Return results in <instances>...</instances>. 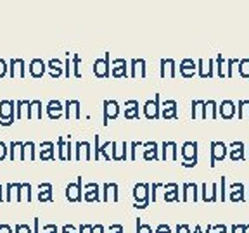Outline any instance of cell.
Returning a JSON list of instances; mask_svg holds the SVG:
<instances>
[{
    "instance_id": "2",
    "label": "cell",
    "mask_w": 249,
    "mask_h": 233,
    "mask_svg": "<svg viewBox=\"0 0 249 233\" xmlns=\"http://www.w3.org/2000/svg\"><path fill=\"white\" fill-rule=\"evenodd\" d=\"M182 157L185 159V163H182L183 167H194L197 166V142H185L182 145Z\"/></svg>"
},
{
    "instance_id": "28",
    "label": "cell",
    "mask_w": 249,
    "mask_h": 233,
    "mask_svg": "<svg viewBox=\"0 0 249 233\" xmlns=\"http://www.w3.org/2000/svg\"><path fill=\"white\" fill-rule=\"evenodd\" d=\"M211 228L216 230V232H214V233H229V232H227V226L223 225V223H222V225H213V226H211Z\"/></svg>"
},
{
    "instance_id": "9",
    "label": "cell",
    "mask_w": 249,
    "mask_h": 233,
    "mask_svg": "<svg viewBox=\"0 0 249 233\" xmlns=\"http://www.w3.org/2000/svg\"><path fill=\"white\" fill-rule=\"evenodd\" d=\"M218 114H220L223 119H232V117L235 116V102L230 100V99L222 100V104L218 105Z\"/></svg>"
},
{
    "instance_id": "30",
    "label": "cell",
    "mask_w": 249,
    "mask_h": 233,
    "mask_svg": "<svg viewBox=\"0 0 249 233\" xmlns=\"http://www.w3.org/2000/svg\"><path fill=\"white\" fill-rule=\"evenodd\" d=\"M225 200V176H222V202Z\"/></svg>"
},
{
    "instance_id": "12",
    "label": "cell",
    "mask_w": 249,
    "mask_h": 233,
    "mask_svg": "<svg viewBox=\"0 0 249 233\" xmlns=\"http://www.w3.org/2000/svg\"><path fill=\"white\" fill-rule=\"evenodd\" d=\"M161 117L164 119H177V100H166L161 107Z\"/></svg>"
},
{
    "instance_id": "17",
    "label": "cell",
    "mask_w": 249,
    "mask_h": 233,
    "mask_svg": "<svg viewBox=\"0 0 249 233\" xmlns=\"http://www.w3.org/2000/svg\"><path fill=\"white\" fill-rule=\"evenodd\" d=\"M249 117V100L248 99H241L237 102V119H244Z\"/></svg>"
},
{
    "instance_id": "32",
    "label": "cell",
    "mask_w": 249,
    "mask_h": 233,
    "mask_svg": "<svg viewBox=\"0 0 249 233\" xmlns=\"http://www.w3.org/2000/svg\"><path fill=\"white\" fill-rule=\"evenodd\" d=\"M68 155H66V159H70L71 161V142H68Z\"/></svg>"
},
{
    "instance_id": "29",
    "label": "cell",
    "mask_w": 249,
    "mask_h": 233,
    "mask_svg": "<svg viewBox=\"0 0 249 233\" xmlns=\"http://www.w3.org/2000/svg\"><path fill=\"white\" fill-rule=\"evenodd\" d=\"M111 233H123V226H121V225H113V226H111Z\"/></svg>"
},
{
    "instance_id": "14",
    "label": "cell",
    "mask_w": 249,
    "mask_h": 233,
    "mask_svg": "<svg viewBox=\"0 0 249 233\" xmlns=\"http://www.w3.org/2000/svg\"><path fill=\"white\" fill-rule=\"evenodd\" d=\"M113 71H111V74H113L114 78H126L128 76V73H126V61L124 59H114L113 61Z\"/></svg>"
},
{
    "instance_id": "33",
    "label": "cell",
    "mask_w": 249,
    "mask_h": 233,
    "mask_svg": "<svg viewBox=\"0 0 249 233\" xmlns=\"http://www.w3.org/2000/svg\"><path fill=\"white\" fill-rule=\"evenodd\" d=\"M239 230L241 233H248V225H239Z\"/></svg>"
},
{
    "instance_id": "27",
    "label": "cell",
    "mask_w": 249,
    "mask_h": 233,
    "mask_svg": "<svg viewBox=\"0 0 249 233\" xmlns=\"http://www.w3.org/2000/svg\"><path fill=\"white\" fill-rule=\"evenodd\" d=\"M80 61H82V59H80V55H74V57H73V62H74V76H76V78L82 76V74H80V71H78V64H80Z\"/></svg>"
},
{
    "instance_id": "21",
    "label": "cell",
    "mask_w": 249,
    "mask_h": 233,
    "mask_svg": "<svg viewBox=\"0 0 249 233\" xmlns=\"http://www.w3.org/2000/svg\"><path fill=\"white\" fill-rule=\"evenodd\" d=\"M147 144L151 145L152 149H145V152H144V159H145V161L160 159V157H158V144H156V142H147Z\"/></svg>"
},
{
    "instance_id": "6",
    "label": "cell",
    "mask_w": 249,
    "mask_h": 233,
    "mask_svg": "<svg viewBox=\"0 0 249 233\" xmlns=\"http://www.w3.org/2000/svg\"><path fill=\"white\" fill-rule=\"evenodd\" d=\"M232 163H239V161H244L246 159V149H244V142L237 140V142H232L229 147V154Z\"/></svg>"
},
{
    "instance_id": "1",
    "label": "cell",
    "mask_w": 249,
    "mask_h": 233,
    "mask_svg": "<svg viewBox=\"0 0 249 233\" xmlns=\"http://www.w3.org/2000/svg\"><path fill=\"white\" fill-rule=\"evenodd\" d=\"M151 185L149 183H137L135 186H133V197H135V202L137 204H133V207H137V209H145V207L151 204Z\"/></svg>"
},
{
    "instance_id": "15",
    "label": "cell",
    "mask_w": 249,
    "mask_h": 233,
    "mask_svg": "<svg viewBox=\"0 0 249 233\" xmlns=\"http://www.w3.org/2000/svg\"><path fill=\"white\" fill-rule=\"evenodd\" d=\"M124 105H126V109H124V117H126V119H139V102L128 100Z\"/></svg>"
},
{
    "instance_id": "18",
    "label": "cell",
    "mask_w": 249,
    "mask_h": 233,
    "mask_svg": "<svg viewBox=\"0 0 249 233\" xmlns=\"http://www.w3.org/2000/svg\"><path fill=\"white\" fill-rule=\"evenodd\" d=\"M40 188H45V190L38 194V200L40 202L52 200V185H51V183H40Z\"/></svg>"
},
{
    "instance_id": "16",
    "label": "cell",
    "mask_w": 249,
    "mask_h": 233,
    "mask_svg": "<svg viewBox=\"0 0 249 233\" xmlns=\"http://www.w3.org/2000/svg\"><path fill=\"white\" fill-rule=\"evenodd\" d=\"M99 138H101V135H95V150H93V157H95V161H99V155H104V159L106 161H111V155L107 154V152H106V149L109 147V145H111V142H107V144H104L101 147V145H99Z\"/></svg>"
},
{
    "instance_id": "22",
    "label": "cell",
    "mask_w": 249,
    "mask_h": 233,
    "mask_svg": "<svg viewBox=\"0 0 249 233\" xmlns=\"http://www.w3.org/2000/svg\"><path fill=\"white\" fill-rule=\"evenodd\" d=\"M137 233H152V228L149 225H144L140 217H137Z\"/></svg>"
},
{
    "instance_id": "34",
    "label": "cell",
    "mask_w": 249,
    "mask_h": 233,
    "mask_svg": "<svg viewBox=\"0 0 249 233\" xmlns=\"http://www.w3.org/2000/svg\"><path fill=\"white\" fill-rule=\"evenodd\" d=\"M239 232V225H232V228H230V233H237Z\"/></svg>"
},
{
    "instance_id": "8",
    "label": "cell",
    "mask_w": 249,
    "mask_h": 233,
    "mask_svg": "<svg viewBox=\"0 0 249 233\" xmlns=\"http://www.w3.org/2000/svg\"><path fill=\"white\" fill-rule=\"evenodd\" d=\"M229 200L233 202V204H239V202H244L246 200V190H244V183L237 182L233 183L230 186V192H229Z\"/></svg>"
},
{
    "instance_id": "20",
    "label": "cell",
    "mask_w": 249,
    "mask_h": 233,
    "mask_svg": "<svg viewBox=\"0 0 249 233\" xmlns=\"http://www.w3.org/2000/svg\"><path fill=\"white\" fill-rule=\"evenodd\" d=\"M237 64H239V66H237L239 74H241V76L244 78V80H249V57L239 59Z\"/></svg>"
},
{
    "instance_id": "3",
    "label": "cell",
    "mask_w": 249,
    "mask_h": 233,
    "mask_svg": "<svg viewBox=\"0 0 249 233\" xmlns=\"http://www.w3.org/2000/svg\"><path fill=\"white\" fill-rule=\"evenodd\" d=\"M210 152H211V161H210V166L214 167L216 166L218 161H223L229 154V147H227L223 142H218V140H213L210 145Z\"/></svg>"
},
{
    "instance_id": "31",
    "label": "cell",
    "mask_w": 249,
    "mask_h": 233,
    "mask_svg": "<svg viewBox=\"0 0 249 233\" xmlns=\"http://www.w3.org/2000/svg\"><path fill=\"white\" fill-rule=\"evenodd\" d=\"M158 186H163V183H154L152 185V188H158ZM156 200V190H152V202Z\"/></svg>"
},
{
    "instance_id": "38",
    "label": "cell",
    "mask_w": 249,
    "mask_h": 233,
    "mask_svg": "<svg viewBox=\"0 0 249 233\" xmlns=\"http://www.w3.org/2000/svg\"><path fill=\"white\" fill-rule=\"evenodd\" d=\"M248 199H249V195H248Z\"/></svg>"
},
{
    "instance_id": "4",
    "label": "cell",
    "mask_w": 249,
    "mask_h": 233,
    "mask_svg": "<svg viewBox=\"0 0 249 233\" xmlns=\"http://www.w3.org/2000/svg\"><path fill=\"white\" fill-rule=\"evenodd\" d=\"M160 99L161 95L160 93H156L154 95V100H147L144 104V116L147 119H160L161 117V107H160Z\"/></svg>"
},
{
    "instance_id": "36",
    "label": "cell",
    "mask_w": 249,
    "mask_h": 233,
    "mask_svg": "<svg viewBox=\"0 0 249 233\" xmlns=\"http://www.w3.org/2000/svg\"><path fill=\"white\" fill-rule=\"evenodd\" d=\"M55 232H57V228H55V230H54V232H52V233H55Z\"/></svg>"
},
{
    "instance_id": "5",
    "label": "cell",
    "mask_w": 249,
    "mask_h": 233,
    "mask_svg": "<svg viewBox=\"0 0 249 233\" xmlns=\"http://www.w3.org/2000/svg\"><path fill=\"white\" fill-rule=\"evenodd\" d=\"M111 62H109V52H106L104 59H97L93 62V73L97 78H109L111 76Z\"/></svg>"
},
{
    "instance_id": "7",
    "label": "cell",
    "mask_w": 249,
    "mask_h": 233,
    "mask_svg": "<svg viewBox=\"0 0 249 233\" xmlns=\"http://www.w3.org/2000/svg\"><path fill=\"white\" fill-rule=\"evenodd\" d=\"M66 197L70 199V202H82L83 194H82V176H78L76 183H70L66 188Z\"/></svg>"
},
{
    "instance_id": "13",
    "label": "cell",
    "mask_w": 249,
    "mask_h": 233,
    "mask_svg": "<svg viewBox=\"0 0 249 233\" xmlns=\"http://www.w3.org/2000/svg\"><path fill=\"white\" fill-rule=\"evenodd\" d=\"M164 186V202H178V185L177 183H166Z\"/></svg>"
},
{
    "instance_id": "35",
    "label": "cell",
    "mask_w": 249,
    "mask_h": 233,
    "mask_svg": "<svg viewBox=\"0 0 249 233\" xmlns=\"http://www.w3.org/2000/svg\"><path fill=\"white\" fill-rule=\"evenodd\" d=\"M182 230H183V232H187V233H192L191 232V228H189V225H182ZM196 233V232H194Z\"/></svg>"
},
{
    "instance_id": "10",
    "label": "cell",
    "mask_w": 249,
    "mask_h": 233,
    "mask_svg": "<svg viewBox=\"0 0 249 233\" xmlns=\"http://www.w3.org/2000/svg\"><path fill=\"white\" fill-rule=\"evenodd\" d=\"M120 114V105L116 100H104V124L109 123V119H114Z\"/></svg>"
},
{
    "instance_id": "19",
    "label": "cell",
    "mask_w": 249,
    "mask_h": 233,
    "mask_svg": "<svg viewBox=\"0 0 249 233\" xmlns=\"http://www.w3.org/2000/svg\"><path fill=\"white\" fill-rule=\"evenodd\" d=\"M90 186H92L93 190H90V188H87V192H85V200L87 202H93V200H101V197H99V185L97 183H90Z\"/></svg>"
},
{
    "instance_id": "24",
    "label": "cell",
    "mask_w": 249,
    "mask_h": 233,
    "mask_svg": "<svg viewBox=\"0 0 249 233\" xmlns=\"http://www.w3.org/2000/svg\"><path fill=\"white\" fill-rule=\"evenodd\" d=\"M216 62H218V76L222 78V80H225V73H223V69H222V66L225 64V59L222 57V54H218V57H216Z\"/></svg>"
},
{
    "instance_id": "26",
    "label": "cell",
    "mask_w": 249,
    "mask_h": 233,
    "mask_svg": "<svg viewBox=\"0 0 249 233\" xmlns=\"http://www.w3.org/2000/svg\"><path fill=\"white\" fill-rule=\"evenodd\" d=\"M154 233H173V232H171V228H170V226H168V225H164V223H161V225L154 230Z\"/></svg>"
},
{
    "instance_id": "25",
    "label": "cell",
    "mask_w": 249,
    "mask_h": 233,
    "mask_svg": "<svg viewBox=\"0 0 249 233\" xmlns=\"http://www.w3.org/2000/svg\"><path fill=\"white\" fill-rule=\"evenodd\" d=\"M218 200V183H211V195H210V204Z\"/></svg>"
},
{
    "instance_id": "11",
    "label": "cell",
    "mask_w": 249,
    "mask_h": 233,
    "mask_svg": "<svg viewBox=\"0 0 249 233\" xmlns=\"http://www.w3.org/2000/svg\"><path fill=\"white\" fill-rule=\"evenodd\" d=\"M196 69H197V66H196L194 59H183L182 62H180V74H182L183 78H192L196 73Z\"/></svg>"
},
{
    "instance_id": "37",
    "label": "cell",
    "mask_w": 249,
    "mask_h": 233,
    "mask_svg": "<svg viewBox=\"0 0 249 233\" xmlns=\"http://www.w3.org/2000/svg\"><path fill=\"white\" fill-rule=\"evenodd\" d=\"M248 228H249V225H248Z\"/></svg>"
},
{
    "instance_id": "23",
    "label": "cell",
    "mask_w": 249,
    "mask_h": 233,
    "mask_svg": "<svg viewBox=\"0 0 249 233\" xmlns=\"http://www.w3.org/2000/svg\"><path fill=\"white\" fill-rule=\"evenodd\" d=\"M225 62H227V67H229V71H227L225 76L227 78H232L233 76V66H235V64L239 62V59H227Z\"/></svg>"
}]
</instances>
